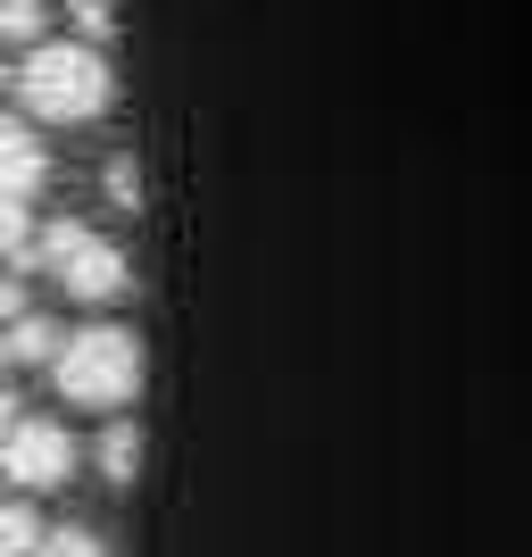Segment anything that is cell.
Wrapping results in <instances>:
<instances>
[{"label":"cell","instance_id":"cell-1","mask_svg":"<svg viewBox=\"0 0 532 557\" xmlns=\"http://www.w3.org/2000/svg\"><path fill=\"white\" fill-rule=\"evenodd\" d=\"M17 100L42 125H92L116 100V67L100 42H34L17 67Z\"/></svg>","mask_w":532,"mask_h":557},{"label":"cell","instance_id":"cell-2","mask_svg":"<svg viewBox=\"0 0 532 557\" xmlns=\"http://www.w3.org/2000/svg\"><path fill=\"white\" fill-rule=\"evenodd\" d=\"M50 383H59L67 408H92V417L134 408L141 399V333L134 325H75V333H59Z\"/></svg>","mask_w":532,"mask_h":557},{"label":"cell","instance_id":"cell-3","mask_svg":"<svg viewBox=\"0 0 532 557\" xmlns=\"http://www.w3.org/2000/svg\"><path fill=\"white\" fill-rule=\"evenodd\" d=\"M34 258L59 275V292H67V300H92V308H100V300H125V292H134V267H125V250H116V242H100L84 216H59V225H42Z\"/></svg>","mask_w":532,"mask_h":557},{"label":"cell","instance_id":"cell-4","mask_svg":"<svg viewBox=\"0 0 532 557\" xmlns=\"http://www.w3.org/2000/svg\"><path fill=\"white\" fill-rule=\"evenodd\" d=\"M75 474V433L59 417H17L0 433V483L17 491H59Z\"/></svg>","mask_w":532,"mask_h":557},{"label":"cell","instance_id":"cell-5","mask_svg":"<svg viewBox=\"0 0 532 557\" xmlns=\"http://www.w3.org/2000/svg\"><path fill=\"white\" fill-rule=\"evenodd\" d=\"M50 184V150L34 141V125H17V116H0V191L9 200H25V191Z\"/></svg>","mask_w":532,"mask_h":557},{"label":"cell","instance_id":"cell-6","mask_svg":"<svg viewBox=\"0 0 532 557\" xmlns=\"http://www.w3.org/2000/svg\"><path fill=\"white\" fill-rule=\"evenodd\" d=\"M0 349H9V367H50V358H59V325L25 308V317H9V333H0Z\"/></svg>","mask_w":532,"mask_h":557},{"label":"cell","instance_id":"cell-7","mask_svg":"<svg viewBox=\"0 0 532 557\" xmlns=\"http://www.w3.org/2000/svg\"><path fill=\"white\" fill-rule=\"evenodd\" d=\"M92 458H100V474H109V483L125 491V483L141 474V424H125V417H116L109 433H100V449H92Z\"/></svg>","mask_w":532,"mask_h":557},{"label":"cell","instance_id":"cell-8","mask_svg":"<svg viewBox=\"0 0 532 557\" xmlns=\"http://www.w3.org/2000/svg\"><path fill=\"white\" fill-rule=\"evenodd\" d=\"M42 549V516L34 499H0V557H34Z\"/></svg>","mask_w":532,"mask_h":557},{"label":"cell","instance_id":"cell-9","mask_svg":"<svg viewBox=\"0 0 532 557\" xmlns=\"http://www.w3.org/2000/svg\"><path fill=\"white\" fill-rule=\"evenodd\" d=\"M34 557H116L109 533H92V524H42V549Z\"/></svg>","mask_w":532,"mask_h":557},{"label":"cell","instance_id":"cell-10","mask_svg":"<svg viewBox=\"0 0 532 557\" xmlns=\"http://www.w3.org/2000/svg\"><path fill=\"white\" fill-rule=\"evenodd\" d=\"M42 34H50V9H42V0H0V42L34 50Z\"/></svg>","mask_w":532,"mask_h":557},{"label":"cell","instance_id":"cell-11","mask_svg":"<svg viewBox=\"0 0 532 557\" xmlns=\"http://www.w3.org/2000/svg\"><path fill=\"white\" fill-rule=\"evenodd\" d=\"M75 9V42H100L109 50V34H116V0H67Z\"/></svg>","mask_w":532,"mask_h":557},{"label":"cell","instance_id":"cell-12","mask_svg":"<svg viewBox=\"0 0 532 557\" xmlns=\"http://www.w3.org/2000/svg\"><path fill=\"white\" fill-rule=\"evenodd\" d=\"M25 250H34V216H25V200L0 191V258H25Z\"/></svg>","mask_w":532,"mask_h":557},{"label":"cell","instance_id":"cell-13","mask_svg":"<svg viewBox=\"0 0 532 557\" xmlns=\"http://www.w3.org/2000/svg\"><path fill=\"white\" fill-rule=\"evenodd\" d=\"M109 200H116V209H141V175H134V159H116V166H109Z\"/></svg>","mask_w":532,"mask_h":557},{"label":"cell","instance_id":"cell-14","mask_svg":"<svg viewBox=\"0 0 532 557\" xmlns=\"http://www.w3.org/2000/svg\"><path fill=\"white\" fill-rule=\"evenodd\" d=\"M25 308H34V300H25V283H0V325H9V317H25Z\"/></svg>","mask_w":532,"mask_h":557},{"label":"cell","instance_id":"cell-15","mask_svg":"<svg viewBox=\"0 0 532 557\" xmlns=\"http://www.w3.org/2000/svg\"><path fill=\"white\" fill-rule=\"evenodd\" d=\"M25 408H17V392H9V383H0V433H9V424H17Z\"/></svg>","mask_w":532,"mask_h":557},{"label":"cell","instance_id":"cell-16","mask_svg":"<svg viewBox=\"0 0 532 557\" xmlns=\"http://www.w3.org/2000/svg\"><path fill=\"white\" fill-rule=\"evenodd\" d=\"M0 367H9V349H0Z\"/></svg>","mask_w":532,"mask_h":557}]
</instances>
